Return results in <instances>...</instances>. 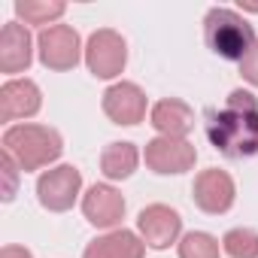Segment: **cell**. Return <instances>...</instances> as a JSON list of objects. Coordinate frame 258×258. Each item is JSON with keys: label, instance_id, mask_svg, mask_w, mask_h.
Listing matches in <instances>:
<instances>
[{"label": "cell", "instance_id": "obj_21", "mask_svg": "<svg viewBox=\"0 0 258 258\" xmlns=\"http://www.w3.org/2000/svg\"><path fill=\"white\" fill-rule=\"evenodd\" d=\"M240 76H243L252 88H258V40H255V46L249 49V55L240 61Z\"/></svg>", "mask_w": 258, "mask_h": 258}, {"label": "cell", "instance_id": "obj_12", "mask_svg": "<svg viewBox=\"0 0 258 258\" xmlns=\"http://www.w3.org/2000/svg\"><path fill=\"white\" fill-rule=\"evenodd\" d=\"M43 109V91L34 79H7L0 88V118L4 121H25Z\"/></svg>", "mask_w": 258, "mask_h": 258}, {"label": "cell", "instance_id": "obj_1", "mask_svg": "<svg viewBox=\"0 0 258 258\" xmlns=\"http://www.w3.org/2000/svg\"><path fill=\"white\" fill-rule=\"evenodd\" d=\"M207 137L225 158L258 155V97L252 91H231L222 109L207 115Z\"/></svg>", "mask_w": 258, "mask_h": 258}, {"label": "cell", "instance_id": "obj_7", "mask_svg": "<svg viewBox=\"0 0 258 258\" xmlns=\"http://www.w3.org/2000/svg\"><path fill=\"white\" fill-rule=\"evenodd\" d=\"M143 161L158 176H179L188 173L198 161V149L191 140L179 137H152L143 149Z\"/></svg>", "mask_w": 258, "mask_h": 258}, {"label": "cell", "instance_id": "obj_22", "mask_svg": "<svg viewBox=\"0 0 258 258\" xmlns=\"http://www.w3.org/2000/svg\"><path fill=\"white\" fill-rule=\"evenodd\" d=\"M0 258H34V252L28 246H19V243H7L0 249Z\"/></svg>", "mask_w": 258, "mask_h": 258}, {"label": "cell", "instance_id": "obj_20", "mask_svg": "<svg viewBox=\"0 0 258 258\" xmlns=\"http://www.w3.org/2000/svg\"><path fill=\"white\" fill-rule=\"evenodd\" d=\"M0 167H4V179H7V188H4V201H13L16 198V191H19V173H25L22 167H19V161L13 158V155H0Z\"/></svg>", "mask_w": 258, "mask_h": 258}, {"label": "cell", "instance_id": "obj_8", "mask_svg": "<svg viewBox=\"0 0 258 258\" xmlns=\"http://www.w3.org/2000/svg\"><path fill=\"white\" fill-rule=\"evenodd\" d=\"M103 115L112 121V124H124V127H134L146 118V109L149 100H146V91L137 85V82H112L106 91H103Z\"/></svg>", "mask_w": 258, "mask_h": 258}, {"label": "cell", "instance_id": "obj_15", "mask_svg": "<svg viewBox=\"0 0 258 258\" xmlns=\"http://www.w3.org/2000/svg\"><path fill=\"white\" fill-rule=\"evenodd\" d=\"M146 243L137 231H127V228H115V231H106L100 237H94L82 258H146Z\"/></svg>", "mask_w": 258, "mask_h": 258}, {"label": "cell", "instance_id": "obj_5", "mask_svg": "<svg viewBox=\"0 0 258 258\" xmlns=\"http://www.w3.org/2000/svg\"><path fill=\"white\" fill-rule=\"evenodd\" d=\"M37 201L49 213H67L82 201V173L73 164H55L37 176Z\"/></svg>", "mask_w": 258, "mask_h": 258}, {"label": "cell", "instance_id": "obj_17", "mask_svg": "<svg viewBox=\"0 0 258 258\" xmlns=\"http://www.w3.org/2000/svg\"><path fill=\"white\" fill-rule=\"evenodd\" d=\"M13 10L25 25H37L43 31V28L61 25V16L67 13V4H61V0H16Z\"/></svg>", "mask_w": 258, "mask_h": 258}, {"label": "cell", "instance_id": "obj_6", "mask_svg": "<svg viewBox=\"0 0 258 258\" xmlns=\"http://www.w3.org/2000/svg\"><path fill=\"white\" fill-rule=\"evenodd\" d=\"M127 43L118 31L100 28L85 40V67L94 79H115L124 73Z\"/></svg>", "mask_w": 258, "mask_h": 258}, {"label": "cell", "instance_id": "obj_11", "mask_svg": "<svg viewBox=\"0 0 258 258\" xmlns=\"http://www.w3.org/2000/svg\"><path fill=\"white\" fill-rule=\"evenodd\" d=\"M124 198L115 185L109 182H94L85 195H82V216L88 225L103 228V231H115L124 219Z\"/></svg>", "mask_w": 258, "mask_h": 258}, {"label": "cell", "instance_id": "obj_10", "mask_svg": "<svg viewBox=\"0 0 258 258\" xmlns=\"http://www.w3.org/2000/svg\"><path fill=\"white\" fill-rule=\"evenodd\" d=\"M191 198L198 204V210H204L207 216H222L234 207L237 201V185H234V176L228 170H219V167H207L195 176V185H191Z\"/></svg>", "mask_w": 258, "mask_h": 258}, {"label": "cell", "instance_id": "obj_18", "mask_svg": "<svg viewBox=\"0 0 258 258\" xmlns=\"http://www.w3.org/2000/svg\"><path fill=\"white\" fill-rule=\"evenodd\" d=\"M176 255L179 258H219L222 255V243L213 234H207V231H188L176 243Z\"/></svg>", "mask_w": 258, "mask_h": 258}, {"label": "cell", "instance_id": "obj_13", "mask_svg": "<svg viewBox=\"0 0 258 258\" xmlns=\"http://www.w3.org/2000/svg\"><path fill=\"white\" fill-rule=\"evenodd\" d=\"M34 37L28 25L22 22H7L0 34V73L16 79V73H25L34 61Z\"/></svg>", "mask_w": 258, "mask_h": 258}, {"label": "cell", "instance_id": "obj_2", "mask_svg": "<svg viewBox=\"0 0 258 258\" xmlns=\"http://www.w3.org/2000/svg\"><path fill=\"white\" fill-rule=\"evenodd\" d=\"M4 152L13 155L25 173H34V170L55 167V161L64 152V140L49 124L22 121V124H10L4 131Z\"/></svg>", "mask_w": 258, "mask_h": 258}, {"label": "cell", "instance_id": "obj_14", "mask_svg": "<svg viewBox=\"0 0 258 258\" xmlns=\"http://www.w3.org/2000/svg\"><path fill=\"white\" fill-rule=\"evenodd\" d=\"M149 124L158 131V137H179L188 140L191 127H195V109L179 100V97H164L158 103H152L149 109Z\"/></svg>", "mask_w": 258, "mask_h": 258}, {"label": "cell", "instance_id": "obj_3", "mask_svg": "<svg viewBox=\"0 0 258 258\" xmlns=\"http://www.w3.org/2000/svg\"><path fill=\"white\" fill-rule=\"evenodd\" d=\"M255 31L252 25L228 7H213L204 16V43L213 55L225 58V61H243L249 55V49L255 46Z\"/></svg>", "mask_w": 258, "mask_h": 258}, {"label": "cell", "instance_id": "obj_16", "mask_svg": "<svg viewBox=\"0 0 258 258\" xmlns=\"http://www.w3.org/2000/svg\"><path fill=\"white\" fill-rule=\"evenodd\" d=\"M143 161V152L134 146V143H109L103 152H100V173L109 179V182H121V179H131L134 170L140 167Z\"/></svg>", "mask_w": 258, "mask_h": 258}, {"label": "cell", "instance_id": "obj_19", "mask_svg": "<svg viewBox=\"0 0 258 258\" xmlns=\"http://www.w3.org/2000/svg\"><path fill=\"white\" fill-rule=\"evenodd\" d=\"M222 252L228 258H258V231L255 228H231L222 237Z\"/></svg>", "mask_w": 258, "mask_h": 258}, {"label": "cell", "instance_id": "obj_4", "mask_svg": "<svg viewBox=\"0 0 258 258\" xmlns=\"http://www.w3.org/2000/svg\"><path fill=\"white\" fill-rule=\"evenodd\" d=\"M37 58L46 70L67 73L79 61H85V46L79 40V31L70 25H52L37 34Z\"/></svg>", "mask_w": 258, "mask_h": 258}, {"label": "cell", "instance_id": "obj_9", "mask_svg": "<svg viewBox=\"0 0 258 258\" xmlns=\"http://www.w3.org/2000/svg\"><path fill=\"white\" fill-rule=\"evenodd\" d=\"M137 234L149 249H170L182 240V216L167 204H149L137 216Z\"/></svg>", "mask_w": 258, "mask_h": 258}, {"label": "cell", "instance_id": "obj_23", "mask_svg": "<svg viewBox=\"0 0 258 258\" xmlns=\"http://www.w3.org/2000/svg\"><path fill=\"white\" fill-rule=\"evenodd\" d=\"M240 10L243 13H258V0H240Z\"/></svg>", "mask_w": 258, "mask_h": 258}]
</instances>
